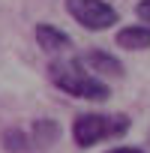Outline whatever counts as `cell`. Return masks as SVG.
<instances>
[{
	"mask_svg": "<svg viewBox=\"0 0 150 153\" xmlns=\"http://www.w3.org/2000/svg\"><path fill=\"white\" fill-rule=\"evenodd\" d=\"M108 153H144V150H138V147H114Z\"/></svg>",
	"mask_w": 150,
	"mask_h": 153,
	"instance_id": "30bf717a",
	"label": "cell"
},
{
	"mask_svg": "<svg viewBox=\"0 0 150 153\" xmlns=\"http://www.w3.org/2000/svg\"><path fill=\"white\" fill-rule=\"evenodd\" d=\"M69 15L87 30H108L111 24H117V9L105 0H66Z\"/></svg>",
	"mask_w": 150,
	"mask_h": 153,
	"instance_id": "3957f363",
	"label": "cell"
},
{
	"mask_svg": "<svg viewBox=\"0 0 150 153\" xmlns=\"http://www.w3.org/2000/svg\"><path fill=\"white\" fill-rule=\"evenodd\" d=\"M57 135H60V129H57L54 120H36L33 132H30V144L33 147H51L57 141Z\"/></svg>",
	"mask_w": 150,
	"mask_h": 153,
	"instance_id": "52a82bcc",
	"label": "cell"
},
{
	"mask_svg": "<svg viewBox=\"0 0 150 153\" xmlns=\"http://www.w3.org/2000/svg\"><path fill=\"white\" fill-rule=\"evenodd\" d=\"M123 132H129L126 114H78L72 123V141L78 147H93V144L117 138Z\"/></svg>",
	"mask_w": 150,
	"mask_h": 153,
	"instance_id": "7a4b0ae2",
	"label": "cell"
},
{
	"mask_svg": "<svg viewBox=\"0 0 150 153\" xmlns=\"http://www.w3.org/2000/svg\"><path fill=\"white\" fill-rule=\"evenodd\" d=\"M36 42H39V48L48 51V54H57V51H63V48L72 45V39H69L60 27H54V24H36Z\"/></svg>",
	"mask_w": 150,
	"mask_h": 153,
	"instance_id": "5b68a950",
	"label": "cell"
},
{
	"mask_svg": "<svg viewBox=\"0 0 150 153\" xmlns=\"http://www.w3.org/2000/svg\"><path fill=\"white\" fill-rule=\"evenodd\" d=\"M48 81L69 93V96H78L87 102H105L111 96V87L105 81H99L96 75H90L78 60H51L48 63Z\"/></svg>",
	"mask_w": 150,
	"mask_h": 153,
	"instance_id": "6da1fadb",
	"label": "cell"
},
{
	"mask_svg": "<svg viewBox=\"0 0 150 153\" xmlns=\"http://www.w3.org/2000/svg\"><path fill=\"white\" fill-rule=\"evenodd\" d=\"M3 147H6V153H30V150H33L30 135H27L24 129H15V126L3 132Z\"/></svg>",
	"mask_w": 150,
	"mask_h": 153,
	"instance_id": "ba28073f",
	"label": "cell"
},
{
	"mask_svg": "<svg viewBox=\"0 0 150 153\" xmlns=\"http://www.w3.org/2000/svg\"><path fill=\"white\" fill-rule=\"evenodd\" d=\"M87 72H96V75H111V78H120L126 72V66L120 63V57H114L111 51H102V48H93L81 57H75Z\"/></svg>",
	"mask_w": 150,
	"mask_h": 153,
	"instance_id": "277c9868",
	"label": "cell"
},
{
	"mask_svg": "<svg viewBox=\"0 0 150 153\" xmlns=\"http://www.w3.org/2000/svg\"><path fill=\"white\" fill-rule=\"evenodd\" d=\"M135 12H138V18H141V21H147V24H150V0H141V3L135 6Z\"/></svg>",
	"mask_w": 150,
	"mask_h": 153,
	"instance_id": "9c48e42d",
	"label": "cell"
},
{
	"mask_svg": "<svg viewBox=\"0 0 150 153\" xmlns=\"http://www.w3.org/2000/svg\"><path fill=\"white\" fill-rule=\"evenodd\" d=\"M117 45L120 48H126V51H144V48H150V27H120L117 30Z\"/></svg>",
	"mask_w": 150,
	"mask_h": 153,
	"instance_id": "8992f818",
	"label": "cell"
}]
</instances>
